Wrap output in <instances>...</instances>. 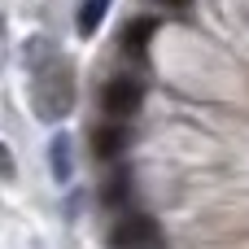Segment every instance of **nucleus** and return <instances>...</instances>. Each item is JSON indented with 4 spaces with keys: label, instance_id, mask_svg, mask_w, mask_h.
<instances>
[{
    "label": "nucleus",
    "instance_id": "5",
    "mask_svg": "<svg viewBox=\"0 0 249 249\" xmlns=\"http://www.w3.org/2000/svg\"><path fill=\"white\" fill-rule=\"evenodd\" d=\"M153 35H158V18H131L127 31H123V53L127 57H144Z\"/></svg>",
    "mask_w": 249,
    "mask_h": 249
},
{
    "label": "nucleus",
    "instance_id": "7",
    "mask_svg": "<svg viewBox=\"0 0 249 249\" xmlns=\"http://www.w3.org/2000/svg\"><path fill=\"white\" fill-rule=\"evenodd\" d=\"M48 153H53V175L66 184V179H70V136H57Z\"/></svg>",
    "mask_w": 249,
    "mask_h": 249
},
{
    "label": "nucleus",
    "instance_id": "2",
    "mask_svg": "<svg viewBox=\"0 0 249 249\" xmlns=\"http://www.w3.org/2000/svg\"><path fill=\"white\" fill-rule=\"evenodd\" d=\"M109 249H166V232H162L158 219L131 210V214H123V219L114 223V232H109Z\"/></svg>",
    "mask_w": 249,
    "mask_h": 249
},
{
    "label": "nucleus",
    "instance_id": "4",
    "mask_svg": "<svg viewBox=\"0 0 249 249\" xmlns=\"http://www.w3.org/2000/svg\"><path fill=\"white\" fill-rule=\"evenodd\" d=\"M123 149H127V127H123L118 118H109V123H101V127L92 131V153H96L101 162H114Z\"/></svg>",
    "mask_w": 249,
    "mask_h": 249
},
{
    "label": "nucleus",
    "instance_id": "3",
    "mask_svg": "<svg viewBox=\"0 0 249 249\" xmlns=\"http://www.w3.org/2000/svg\"><path fill=\"white\" fill-rule=\"evenodd\" d=\"M140 105H144V83L131 79V74H118V79H109L101 88V114L105 118L127 123L131 114H140Z\"/></svg>",
    "mask_w": 249,
    "mask_h": 249
},
{
    "label": "nucleus",
    "instance_id": "8",
    "mask_svg": "<svg viewBox=\"0 0 249 249\" xmlns=\"http://www.w3.org/2000/svg\"><path fill=\"white\" fill-rule=\"evenodd\" d=\"M118 201H127V175L105 184V206H118Z\"/></svg>",
    "mask_w": 249,
    "mask_h": 249
},
{
    "label": "nucleus",
    "instance_id": "1",
    "mask_svg": "<svg viewBox=\"0 0 249 249\" xmlns=\"http://www.w3.org/2000/svg\"><path fill=\"white\" fill-rule=\"evenodd\" d=\"M31 101L35 114L44 123H61L74 109V66L61 53H48L44 66H35V83H31Z\"/></svg>",
    "mask_w": 249,
    "mask_h": 249
},
{
    "label": "nucleus",
    "instance_id": "10",
    "mask_svg": "<svg viewBox=\"0 0 249 249\" xmlns=\"http://www.w3.org/2000/svg\"><path fill=\"white\" fill-rule=\"evenodd\" d=\"M166 4H171V9H179V13L188 9V0H166Z\"/></svg>",
    "mask_w": 249,
    "mask_h": 249
},
{
    "label": "nucleus",
    "instance_id": "9",
    "mask_svg": "<svg viewBox=\"0 0 249 249\" xmlns=\"http://www.w3.org/2000/svg\"><path fill=\"white\" fill-rule=\"evenodd\" d=\"M0 175H13V166H9V153H4V144H0Z\"/></svg>",
    "mask_w": 249,
    "mask_h": 249
},
{
    "label": "nucleus",
    "instance_id": "6",
    "mask_svg": "<svg viewBox=\"0 0 249 249\" xmlns=\"http://www.w3.org/2000/svg\"><path fill=\"white\" fill-rule=\"evenodd\" d=\"M114 0H83V9H79V18H74V26H79V35H92L96 26H101V18H105V9H109Z\"/></svg>",
    "mask_w": 249,
    "mask_h": 249
}]
</instances>
